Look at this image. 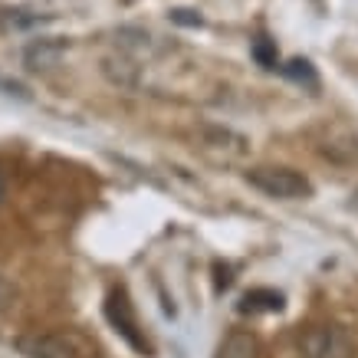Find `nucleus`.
<instances>
[{"mask_svg": "<svg viewBox=\"0 0 358 358\" xmlns=\"http://www.w3.org/2000/svg\"><path fill=\"white\" fill-rule=\"evenodd\" d=\"M250 187H257L260 194L266 197H280V201H299V197L313 194V185L309 178H303L299 171H289V168H253L247 174Z\"/></svg>", "mask_w": 358, "mask_h": 358, "instance_id": "1", "label": "nucleus"}, {"mask_svg": "<svg viewBox=\"0 0 358 358\" xmlns=\"http://www.w3.org/2000/svg\"><path fill=\"white\" fill-rule=\"evenodd\" d=\"M106 319H109V326L115 329L138 355H152V345H148V338H145L138 319H135V309H131V303H129L125 286H119V289L109 293V299H106Z\"/></svg>", "mask_w": 358, "mask_h": 358, "instance_id": "2", "label": "nucleus"}, {"mask_svg": "<svg viewBox=\"0 0 358 358\" xmlns=\"http://www.w3.org/2000/svg\"><path fill=\"white\" fill-rule=\"evenodd\" d=\"M355 342L342 326H315L303 338V358H352Z\"/></svg>", "mask_w": 358, "mask_h": 358, "instance_id": "3", "label": "nucleus"}, {"mask_svg": "<svg viewBox=\"0 0 358 358\" xmlns=\"http://www.w3.org/2000/svg\"><path fill=\"white\" fill-rule=\"evenodd\" d=\"M20 352L27 358H86V352L69 336H23Z\"/></svg>", "mask_w": 358, "mask_h": 358, "instance_id": "4", "label": "nucleus"}, {"mask_svg": "<svg viewBox=\"0 0 358 358\" xmlns=\"http://www.w3.org/2000/svg\"><path fill=\"white\" fill-rule=\"evenodd\" d=\"M63 53H66V43H59V40H40V43H33L27 50V66L30 69H53L63 59Z\"/></svg>", "mask_w": 358, "mask_h": 358, "instance_id": "5", "label": "nucleus"}, {"mask_svg": "<svg viewBox=\"0 0 358 358\" xmlns=\"http://www.w3.org/2000/svg\"><path fill=\"white\" fill-rule=\"evenodd\" d=\"M240 313H280L282 309V296L276 289H250L237 306Z\"/></svg>", "mask_w": 358, "mask_h": 358, "instance_id": "6", "label": "nucleus"}, {"mask_svg": "<svg viewBox=\"0 0 358 358\" xmlns=\"http://www.w3.org/2000/svg\"><path fill=\"white\" fill-rule=\"evenodd\" d=\"M214 358H257V342H253V336H247V332H230V336L220 342Z\"/></svg>", "mask_w": 358, "mask_h": 358, "instance_id": "7", "label": "nucleus"}, {"mask_svg": "<svg viewBox=\"0 0 358 358\" xmlns=\"http://www.w3.org/2000/svg\"><path fill=\"white\" fill-rule=\"evenodd\" d=\"M106 76L119 86H131L135 83V66L129 59H106Z\"/></svg>", "mask_w": 358, "mask_h": 358, "instance_id": "8", "label": "nucleus"}, {"mask_svg": "<svg viewBox=\"0 0 358 358\" xmlns=\"http://www.w3.org/2000/svg\"><path fill=\"white\" fill-rule=\"evenodd\" d=\"M282 69H286V76H289V79H296V83H306L309 89L319 86V79H315V69H313V63H309V59H293V63L282 66Z\"/></svg>", "mask_w": 358, "mask_h": 358, "instance_id": "9", "label": "nucleus"}, {"mask_svg": "<svg viewBox=\"0 0 358 358\" xmlns=\"http://www.w3.org/2000/svg\"><path fill=\"white\" fill-rule=\"evenodd\" d=\"M253 56H257V63L266 66V69L276 66V46H273L270 40H257V43H253Z\"/></svg>", "mask_w": 358, "mask_h": 358, "instance_id": "10", "label": "nucleus"}, {"mask_svg": "<svg viewBox=\"0 0 358 358\" xmlns=\"http://www.w3.org/2000/svg\"><path fill=\"white\" fill-rule=\"evenodd\" d=\"M171 20L174 23H185V27H201V23H204L194 10H171Z\"/></svg>", "mask_w": 358, "mask_h": 358, "instance_id": "11", "label": "nucleus"}, {"mask_svg": "<svg viewBox=\"0 0 358 358\" xmlns=\"http://www.w3.org/2000/svg\"><path fill=\"white\" fill-rule=\"evenodd\" d=\"M10 293H13V289H10V286H7L3 280H0V306H3L7 299H10Z\"/></svg>", "mask_w": 358, "mask_h": 358, "instance_id": "12", "label": "nucleus"}, {"mask_svg": "<svg viewBox=\"0 0 358 358\" xmlns=\"http://www.w3.org/2000/svg\"><path fill=\"white\" fill-rule=\"evenodd\" d=\"M0 201H3V174H0Z\"/></svg>", "mask_w": 358, "mask_h": 358, "instance_id": "13", "label": "nucleus"}, {"mask_svg": "<svg viewBox=\"0 0 358 358\" xmlns=\"http://www.w3.org/2000/svg\"><path fill=\"white\" fill-rule=\"evenodd\" d=\"M352 207H355V210H358V191H355V197H352Z\"/></svg>", "mask_w": 358, "mask_h": 358, "instance_id": "14", "label": "nucleus"}]
</instances>
